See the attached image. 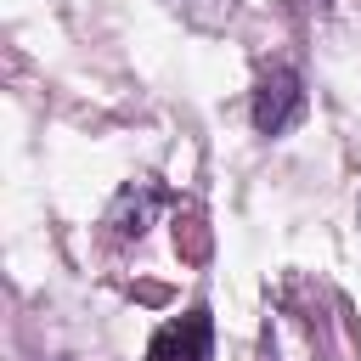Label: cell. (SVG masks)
Here are the masks:
<instances>
[{
	"mask_svg": "<svg viewBox=\"0 0 361 361\" xmlns=\"http://www.w3.org/2000/svg\"><path fill=\"white\" fill-rule=\"evenodd\" d=\"M259 361H282V355H276V350H271V344H265V350H259Z\"/></svg>",
	"mask_w": 361,
	"mask_h": 361,
	"instance_id": "obj_3",
	"label": "cell"
},
{
	"mask_svg": "<svg viewBox=\"0 0 361 361\" xmlns=\"http://www.w3.org/2000/svg\"><path fill=\"white\" fill-rule=\"evenodd\" d=\"M299 113H305V85H299V73H293V68H271V73L259 79V90H254V130H259V135H282V130L299 124Z\"/></svg>",
	"mask_w": 361,
	"mask_h": 361,
	"instance_id": "obj_1",
	"label": "cell"
},
{
	"mask_svg": "<svg viewBox=\"0 0 361 361\" xmlns=\"http://www.w3.org/2000/svg\"><path fill=\"white\" fill-rule=\"evenodd\" d=\"M147 361H214V327L209 310H186L175 322H164L147 344Z\"/></svg>",
	"mask_w": 361,
	"mask_h": 361,
	"instance_id": "obj_2",
	"label": "cell"
}]
</instances>
